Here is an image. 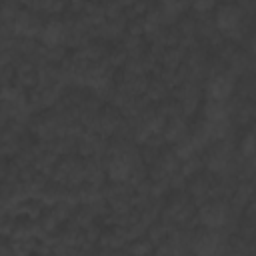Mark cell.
<instances>
[{
	"instance_id": "obj_1",
	"label": "cell",
	"mask_w": 256,
	"mask_h": 256,
	"mask_svg": "<svg viewBox=\"0 0 256 256\" xmlns=\"http://www.w3.org/2000/svg\"><path fill=\"white\" fill-rule=\"evenodd\" d=\"M234 90V80L230 74H218L210 80L208 84V94H210V100H220V102H226L230 98Z\"/></svg>"
},
{
	"instance_id": "obj_13",
	"label": "cell",
	"mask_w": 256,
	"mask_h": 256,
	"mask_svg": "<svg viewBox=\"0 0 256 256\" xmlns=\"http://www.w3.org/2000/svg\"><path fill=\"white\" fill-rule=\"evenodd\" d=\"M250 164H252V170L256 172V154H252V156H250Z\"/></svg>"
},
{
	"instance_id": "obj_11",
	"label": "cell",
	"mask_w": 256,
	"mask_h": 256,
	"mask_svg": "<svg viewBox=\"0 0 256 256\" xmlns=\"http://www.w3.org/2000/svg\"><path fill=\"white\" fill-rule=\"evenodd\" d=\"M192 4L196 10H208V8H212L214 0H192Z\"/></svg>"
},
{
	"instance_id": "obj_12",
	"label": "cell",
	"mask_w": 256,
	"mask_h": 256,
	"mask_svg": "<svg viewBox=\"0 0 256 256\" xmlns=\"http://www.w3.org/2000/svg\"><path fill=\"white\" fill-rule=\"evenodd\" d=\"M250 52H252V56L256 58V36H254L252 42H250Z\"/></svg>"
},
{
	"instance_id": "obj_8",
	"label": "cell",
	"mask_w": 256,
	"mask_h": 256,
	"mask_svg": "<svg viewBox=\"0 0 256 256\" xmlns=\"http://www.w3.org/2000/svg\"><path fill=\"white\" fill-rule=\"evenodd\" d=\"M242 154L246 158H250L252 154H256V136L254 134H248L244 140H242Z\"/></svg>"
},
{
	"instance_id": "obj_2",
	"label": "cell",
	"mask_w": 256,
	"mask_h": 256,
	"mask_svg": "<svg viewBox=\"0 0 256 256\" xmlns=\"http://www.w3.org/2000/svg\"><path fill=\"white\" fill-rule=\"evenodd\" d=\"M240 18H242L240 8H236L232 4H226L216 14V26L222 32H234L238 28V24H240Z\"/></svg>"
},
{
	"instance_id": "obj_6",
	"label": "cell",
	"mask_w": 256,
	"mask_h": 256,
	"mask_svg": "<svg viewBox=\"0 0 256 256\" xmlns=\"http://www.w3.org/2000/svg\"><path fill=\"white\" fill-rule=\"evenodd\" d=\"M130 174V164L124 160V158H116L112 164H110V176L116 178V180H122Z\"/></svg>"
},
{
	"instance_id": "obj_5",
	"label": "cell",
	"mask_w": 256,
	"mask_h": 256,
	"mask_svg": "<svg viewBox=\"0 0 256 256\" xmlns=\"http://www.w3.org/2000/svg\"><path fill=\"white\" fill-rule=\"evenodd\" d=\"M62 38H64V28H62V24H58V22H52V24H48V26L42 30V42L48 44V46L60 44Z\"/></svg>"
},
{
	"instance_id": "obj_3",
	"label": "cell",
	"mask_w": 256,
	"mask_h": 256,
	"mask_svg": "<svg viewBox=\"0 0 256 256\" xmlns=\"http://www.w3.org/2000/svg\"><path fill=\"white\" fill-rule=\"evenodd\" d=\"M226 216H228V212L222 204H210V206L202 208V212H200V220L208 228H220L226 222Z\"/></svg>"
},
{
	"instance_id": "obj_7",
	"label": "cell",
	"mask_w": 256,
	"mask_h": 256,
	"mask_svg": "<svg viewBox=\"0 0 256 256\" xmlns=\"http://www.w3.org/2000/svg\"><path fill=\"white\" fill-rule=\"evenodd\" d=\"M218 248H216V238L210 234V236H202L196 244V252L198 254H214Z\"/></svg>"
},
{
	"instance_id": "obj_4",
	"label": "cell",
	"mask_w": 256,
	"mask_h": 256,
	"mask_svg": "<svg viewBox=\"0 0 256 256\" xmlns=\"http://www.w3.org/2000/svg\"><path fill=\"white\" fill-rule=\"evenodd\" d=\"M206 120L208 122H226L228 120V108L220 100H212L206 106Z\"/></svg>"
},
{
	"instance_id": "obj_10",
	"label": "cell",
	"mask_w": 256,
	"mask_h": 256,
	"mask_svg": "<svg viewBox=\"0 0 256 256\" xmlns=\"http://www.w3.org/2000/svg\"><path fill=\"white\" fill-rule=\"evenodd\" d=\"M170 128H172V130L168 132V136H170V138H180V136H182V132H184V130H182L184 126H182L180 122H174Z\"/></svg>"
},
{
	"instance_id": "obj_9",
	"label": "cell",
	"mask_w": 256,
	"mask_h": 256,
	"mask_svg": "<svg viewBox=\"0 0 256 256\" xmlns=\"http://www.w3.org/2000/svg\"><path fill=\"white\" fill-rule=\"evenodd\" d=\"M226 162H228V154L226 152H214L212 158H210V168L212 170H220V168L226 166Z\"/></svg>"
}]
</instances>
